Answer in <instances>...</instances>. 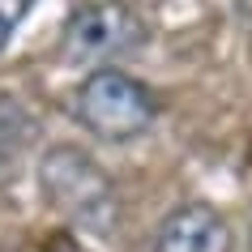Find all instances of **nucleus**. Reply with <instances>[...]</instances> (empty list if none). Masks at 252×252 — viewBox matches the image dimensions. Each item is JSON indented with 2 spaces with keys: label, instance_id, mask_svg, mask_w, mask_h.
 <instances>
[{
  "label": "nucleus",
  "instance_id": "1",
  "mask_svg": "<svg viewBox=\"0 0 252 252\" xmlns=\"http://www.w3.org/2000/svg\"><path fill=\"white\" fill-rule=\"evenodd\" d=\"M39 184L52 210H60L73 226L90 235H111L120 218L116 184L98 162L77 146H52L39 162Z\"/></svg>",
  "mask_w": 252,
  "mask_h": 252
},
{
  "label": "nucleus",
  "instance_id": "2",
  "mask_svg": "<svg viewBox=\"0 0 252 252\" xmlns=\"http://www.w3.org/2000/svg\"><path fill=\"white\" fill-rule=\"evenodd\" d=\"M154 111H158V103H154L150 86L116 64L94 68L73 98V116L81 120V128L94 133L98 141H111V146L150 133Z\"/></svg>",
  "mask_w": 252,
  "mask_h": 252
},
{
  "label": "nucleus",
  "instance_id": "3",
  "mask_svg": "<svg viewBox=\"0 0 252 252\" xmlns=\"http://www.w3.org/2000/svg\"><path fill=\"white\" fill-rule=\"evenodd\" d=\"M146 39L150 30L133 4L90 0V4L73 9V17L64 22L60 56H64V64H77V68H107L124 56H133Z\"/></svg>",
  "mask_w": 252,
  "mask_h": 252
},
{
  "label": "nucleus",
  "instance_id": "4",
  "mask_svg": "<svg viewBox=\"0 0 252 252\" xmlns=\"http://www.w3.org/2000/svg\"><path fill=\"white\" fill-rule=\"evenodd\" d=\"M154 252H231V226L214 205L188 201L158 222Z\"/></svg>",
  "mask_w": 252,
  "mask_h": 252
},
{
  "label": "nucleus",
  "instance_id": "5",
  "mask_svg": "<svg viewBox=\"0 0 252 252\" xmlns=\"http://www.w3.org/2000/svg\"><path fill=\"white\" fill-rule=\"evenodd\" d=\"M30 0H0V52L9 47V39L17 34V26H22V17H26Z\"/></svg>",
  "mask_w": 252,
  "mask_h": 252
},
{
  "label": "nucleus",
  "instance_id": "6",
  "mask_svg": "<svg viewBox=\"0 0 252 252\" xmlns=\"http://www.w3.org/2000/svg\"><path fill=\"white\" fill-rule=\"evenodd\" d=\"M52 252H81V248L73 244V239H56V248H52Z\"/></svg>",
  "mask_w": 252,
  "mask_h": 252
},
{
  "label": "nucleus",
  "instance_id": "7",
  "mask_svg": "<svg viewBox=\"0 0 252 252\" xmlns=\"http://www.w3.org/2000/svg\"><path fill=\"white\" fill-rule=\"evenodd\" d=\"M248 252H252V231H248Z\"/></svg>",
  "mask_w": 252,
  "mask_h": 252
}]
</instances>
